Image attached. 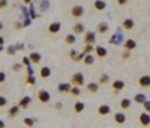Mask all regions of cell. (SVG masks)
Instances as JSON below:
<instances>
[{
	"instance_id": "cell-1",
	"label": "cell",
	"mask_w": 150,
	"mask_h": 128,
	"mask_svg": "<svg viewBox=\"0 0 150 128\" xmlns=\"http://www.w3.org/2000/svg\"><path fill=\"white\" fill-rule=\"evenodd\" d=\"M72 83L75 84V86H81V84L84 83V77H83V74H81V72L74 74V75H72Z\"/></svg>"
},
{
	"instance_id": "cell-2",
	"label": "cell",
	"mask_w": 150,
	"mask_h": 128,
	"mask_svg": "<svg viewBox=\"0 0 150 128\" xmlns=\"http://www.w3.org/2000/svg\"><path fill=\"white\" fill-rule=\"evenodd\" d=\"M38 99H39L41 102H48V101H50L48 92H47V90H39V92H38Z\"/></svg>"
},
{
	"instance_id": "cell-3",
	"label": "cell",
	"mask_w": 150,
	"mask_h": 128,
	"mask_svg": "<svg viewBox=\"0 0 150 128\" xmlns=\"http://www.w3.org/2000/svg\"><path fill=\"white\" fill-rule=\"evenodd\" d=\"M140 124L143 125V127H147L150 125V115L149 113H143L140 116Z\"/></svg>"
},
{
	"instance_id": "cell-4",
	"label": "cell",
	"mask_w": 150,
	"mask_h": 128,
	"mask_svg": "<svg viewBox=\"0 0 150 128\" xmlns=\"http://www.w3.org/2000/svg\"><path fill=\"white\" fill-rule=\"evenodd\" d=\"M71 14H72V17H81L84 14V9H83V6H74L72 8V11H71Z\"/></svg>"
},
{
	"instance_id": "cell-5",
	"label": "cell",
	"mask_w": 150,
	"mask_h": 128,
	"mask_svg": "<svg viewBox=\"0 0 150 128\" xmlns=\"http://www.w3.org/2000/svg\"><path fill=\"white\" fill-rule=\"evenodd\" d=\"M138 83H140L141 88H149V86H150V77H149V75H143V77L138 80Z\"/></svg>"
},
{
	"instance_id": "cell-6",
	"label": "cell",
	"mask_w": 150,
	"mask_h": 128,
	"mask_svg": "<svg viewBox=\"0 0 150 128\" xmlns=\"http://www.w3.org/2000/svg\"><path fill=\"white\" fill-rule=\"evenodd\" d=\"M18 113H20V106H14V107L9 109V112H8V116H9L11 119H14L15 116H18Z\"/></svg>"
},
{
	"instance_id": "cell-7",
	"label": "cell",
	"mask_w": 150,
	"mask_h": 128,
	"mask_svg": "<svg viewBox=\"0 0 150 128\" xmlns=\"http://www.w3.org/2000/svg\"><path fill=\"white\" fill-rule=\"evenodd\" d=\"M60 30V23H51L50 27H48V32L50 33H57Z\"/></svg>"
},
{
	"instance_id": "cell-8",
	"label": "cell",
	"mask_w": 150,
	"mask_h": 128,
	"mask_svg": "<svg viewBox=\"0 0 150 128\" xmlns=\"http://www.w3.org/2000/svg\"><path fill=\"white\" fill-rule=\"evenodd\" d=\"M123 88H125V83H123L122 80H116L113 83V89L114 90H122Z\"/></svg>"
},
{
	"instance_id": "cell-9",
	"label": "cell",
	"mask_w": 150,
	"mask_h": 128,
	"mask_svg": "<svg viewBox=\"0 0 150 128\" xmlns=\"http://www.w3.org/2000/svg\"><path fill=\"white\" fill-rule=\"evenodd\" d=\"M30 102H32V98L30 97H24L20 102H18V104H20V107H23V109H26V107H27L29 104H30Z\"/></svg>"
},
{
	"instance_id": "cell-10",
	"label": "cell",
	"mask_w": 150,
	"mask_h": 128,
	"mask_svg": "<svg viewBox=\"0 0 150 128\" xmlns=\"http://www.w3.org/2000/svg\"><path fill=\"white\" fill-rule=\"evenodd\" d=\"M114 121H116L117 124H123L126 121V116L123 113H117V115H114Z\"/></svg>"
},
{
	"instance_id": "cell-11",
	"label": "cell",
	"mask_w": 150,
	"mask_h": 128,
	"mask_svg": "<svg viewBox=\"0 0 150 128\" xmlns=\"http://www.w3.org/2000/svg\"><path fill=\"white\" fill-rule=\"evenodd\" d=\"M123 27H125L126 30H131L132 27H134V21H132L131 18H126L125 21H123Z\"/></svg>"
},
{
	"instance_id": "cell-12",
	"label": "cell",
	"mask_w": 150,
	"mask_h": 128,
	"mask_svg": "<svg viewBox=\"0 0 150 128\" xmlns=\"http://www.w3.org/2000/svg\"><path fill=\"white\" fill-rule=\"evenodd\" d=\"M98 112H99V115L105 116V115L110 113V107H108V106H101V107L98 109Z\"/></svg>"
},
{
	"instance_id": "cell-13",
	"label": "cell",
	"mask_w": 150,
	"mask_h": 128,
	"mask_svg": "<svg viewBox=\"0 0 150 128\" xmlns=\"http://www.w3.org/2000/svg\"><path fill=\"white\" fill-rule=\"evenodd\" d=\"M29 61H30V62H33V63H38V62L41 61V56H39L38 53H32V54H30V57H29Z\"/></svg>"
},
{
	"instance_id": "cell-14",
	"label": "cell",
	"mask_w": 150,
	"mask_h": 128,
	"mask_svg": "<svg viewBox=\"0 0 150 128\" xmlns=\"http://www.w3.org/2000/svg\"><path fill=\"white\" fill-rule=\"evenodd\" d=\"M107 30H108V24L107 23H101L98 26V32L99 33H107Z\"/></svg>"
},
{
	"instance_id": "cell-15",
	"label": "cell",
	"mask_w": 150,
	"mask_h": 128,
	"mask_svg": "<svg viewBox=\"0 0 150 128\" xmlns=\"http://www.w3.org/2000/svg\"><path fill=\"white\" fill-rule=\"evenodd\" d=\"M135 41L134 39H128L126 42H125V48H128V50H132V48H135Z\"/></svg>"
},
{
	"instance_id": "cell-16",
	"label": "cell",
	"mask_w": 150,
	"mask_h": 128,
	"mask_svg": "<svg viewBox=\"0 0 150 128\" xmlns=\"http://www.w3.org/2000/svg\"><path fill=\"white\" fill-rule=\"evenodd\" d=\"M84 41L87 42V44H92V42H95V33H87L86 35V38H84Z\"/></svg>"
},
{
	"instance_id": "cell-17",
	"label": "cell",
	"mask_w": 150,
	"mask_h": 128,
	"mask_svg": "<svg viewBox=\"0 0 150 128\" xmlns=\"http://www.w3.org/2000/svg\"><path fill=\"white\" fill-rule=\"evenodd\" d=\"M74 110H75L77 113L83 112V110H84V104H83V102H75V104H74Z\"/></svg>"
},
{
	"instance_id": "cell-18",
	"label": "cell",
	"mask_w": 150,
	"mask_h": 128,
	"mask_svg": "<svg viewBox=\"0 0 150 128\" xmlns=\"http://www.w3.org/2000/svg\"><path fill=\"white\" fill-rule=\"evenodd\" d=\"M87 89H89L92 93H96V92H98V84H96V83H89V84H87Z\"/></svg>"
},
{
	"instance_id": "cell-19",
	"label": "cell",
	"mask_w": 150,
	"mask_h": 128,
	"mask_svg": "<svg viewBox=\"0 0 150 128\" xmlns=\"http://www.w3.org/2000/svg\"><path fill=\"white\" fill-rule=\"evenodd\" d=\"M96 53H98V56L102 59V57H105V56H107V50H105V48H102V47H98V48H96Z\"/></svg>"
},
{
	"instance_id": "cell-20",
	"label": "cell",
	"mask_w": 150,
	"mask_h": 128,
	"mask_svg": "<svg viewBox=\"0 0 150 128\" xmlns=\"http://www.w3.org/2000/svg\"><path fill=\"white\" fill-rule=\"evenodd\" d=\"M120 107H122V109H129V107H131V101H129L128 98L122 99V101H120Z\"/></svg>"
},
{
	"instance_id": "cell-21",
	"label": "cell",
	"mask_w": 150,
	"mask_h": 128,
	"mask_svg": "<svg viewBox=\"0 0 150 128\" xmlns=\"http://www.w3.org/2000/svg\"><path fill=\"white\" fill-rule=\"evenodd\" d=\"M95 8L98 11H102V9H105V3L101 2V0H96V2H95Z\"/></svg>"
},
{
	"instance_id": "cell-22",
	"label": "cell",
	"mask_w": 150,
	"mask_h": 128,
	"mask_svg": "<svg viewBox=\"0 0 150 128\" xmlns=\"http://www.w3.org/2000/svg\"><path fill=\"white\" fill-rule=\"evenodd\" d=\"M74 32H75V33H83V32H84L83 24H75V26H74Z\"/></svg>"
},
{
	"instance_id": "cell-23",
	"label": "cell",
	"mask_w": 150,
	"mask_h": 128,
	"mask_svg": "<svg viewBox=\"0 0 150 128\" xmlns=\"http://www.w3.org/2000/svg\"><path fill=\"white\" fill-rule=\"evenodd\" d=\"M50 74H51V71H50V68H42V70H41V75L42 77H50Z\"/></svg>"
},
{
	"instance_id": "cell-24",
	"label": "cell",
	"mask_w": 150,
	"mask_h": 128,
	"mask_svg": "<svg viewBox=\"0 0 150 128\" xmlns=\"http://www.w3.org/2000/svg\"><path fill=\"white\" fill-rule=\"evenodd\" d=\"M65 41H66V44H74V42H75V36L74 35H68L65 38Z\"/></svg>"
},
{
	"instance_id": "cell-25",
	"label": "cell",
	"mask_w": 150,
	"mask_h": 128,
	"mask_svg": "<svg viewBox=\"0 0 150 128\" xmlns=\"http://www.w3.org/2000/svg\"><path fill=\"white\" fill-rule=\"evenodd\" d=\"M84 62H86V65H92L95 62V59H93V56H86L84 57Z\"/></svg>"
},
{
	"instance_id": "cell-26",
	"label": "cell",
	"mask_w": 150,
	"mask_h": 128,
	"mask_svg": "<svg viewBox=\"0 0 150 128\" xmlns=\"http://www.w3.org/2000/svg\"><path fill=\"white\" fill-rule=\"evenodd\" d=\"M59 89H60L62 92H68V90H71V86H69V84H60Z\"/></svg>"
},
{
	"instance_id": "cell-27",
	"label": "cell",
	"mask_w": 150,
	"mask_h": 128,
	"mask_svg": "<svg viewBox=\"0 0 150 128\" xmlns=\"http://www.w3.org/2000/svg\"><path fill=\"white\" fill-rule=\"evenodd\" d=\"M71 93H72V95L74 97H77V95H80V88H72V89H71Z\"/></svg>"
},
{
	"instance_id": "cell-28",
	"label": "cell",
	"mask_w": 150,
	"mask_h": 128,
	"mask_svg": "<svg viewBox=\"0 0 150 128\" xmlns=\"http://www.w3.org/2000/svg\"><path fill=\"white\" fill-rule=\"evenodd\" d=\"M8 104V99L5 97H0V107H5Z\"/></svg>"
},
{
	"instance_id": "cell-29",
	"label": "cell",
	"mask_w": 150,
	"mask_h": 128,
	"mask_svg": "<svg viewBox=\"0 0 150 128\" xmlns=\"http://www.w3.org/2000/svg\"><path fill=\"white\" fill-rule=\"evenodd\" d=\"M135 101H137V102H144V101H146V99H144V95H137V97H135Z\"/></svg>"
},
{
	"instance_id": "cell-30",
	"label": "cell",
	"mask_w": 150,
	"mask_h": 128,
	"mask_svg": "<svg viewBox=\"0 0 150 128\" xmlns=\"http://www.w3.org/2000/svg\"><path fill=\"white\" fill-rule=\"evenodd\" d=\"M6 5H8V0H0V9L6 8Z\"/></svg>"
},
{
	"instance_id": "cell-31",
	"label": "cell",
	"mask_w": 150,
	"mask_h": 128,
	"mask_svg": "<svg viewBox=\"0 0 150 128\" xmlns=\"http://www.w3.org/2000/svg\"><path fill=\"white\" fill-rule=\"evenodd\" d=\"M6 80V74L5 72H2V71H0V83H3Z\"/></svg>"
},
{
	"instance_id": "cell-32",
	"label": "cell",
	"mask_w": 150,
	"mask_h": 128,
	"mask_svg": "<svg viewBox=\"0 0 150 128\" xmlns=\"http://www.w3.org/2000/svg\"><path fill=\"white\" fill-rule=\"evenodd\" d=\"M144 109L146 112H150V101H144Z\"/></svg>"
},
{
	"instance_id": "cell-33",
	"label": "cell",
	"mask_w": 150,
	"mask_h": 128,
	"mask_svg": "<svg viewBox=\"0 0 150 128\" xmlns=\"http://www.w3.org/2000/svg\"><path fill=\"white\" fill-rule=\"evenodd\" d=\"M24 124L29 125V127H32V125H33V121H32V119H24Z\"/></svg>"
},
{
	"instance_id": "cell-34",
	"label": "cell",
	"mask_w": 150,
	"mask_h": 128,
	"mask_svg": "<svg viewBox=\"0 0 150 128\" xmlns=\"http://www.w3.org/2000/svg\"><path fill=\"white\" fill-rule=\"evenodd\" d=\"M107 81H108V77L107 75H102L101 77V83H107Z\"/></svg>"
},
{
	"instance_id": "cell-35",
	"label": "cell",
	"mask_w": 150,
	"mask_h": 128,
	"mask_svg": "<svg viewBox=\"0 0 150 128\" xmlns=\"http://www.w3.org/2000/svg\"><path fill=\"white\" fill-rule=\"evenodd\" d=\"M27 83H30V84H33V83H35V79H33L32 75H29V77H27Z\"/></svg>"
},
{
	"instance_id": "cell-36",
	"label": "cell",
	"mask_w": 150,
	"mask_h": 128,
	"mask_svg": "<svg viewBox=\"0 0 150 128\" xmlns=\"http://www.w3.org/2000/svg\"><path fill=\"white\" fill-rule=\"evenodd\" d=\"M117 3H119V5H126L128 0H117Z\"/></svg>"
},
{
	"instance_id": "cell-37",
	"label": "cell",
	"mask_w": 150,
	"mask_h": 128,
	"mask_svg": "<svg viewBox=\"0 0 150 128\" xmlns=\"http://www.w3.org/2000/svg\"><path fill=\"white\" fill-rule=\"evenodd\" d=\"M89 51H92V45H90V44L86 47V53H89Z\"/></svg>"
},
{
	"instance_id": "cell-38",
	"label": "cell",
	"mask_w": 150,
	"mask_h": 128,
	"mask_svg": "<svg viewBox=\"0 0 150 128\" xmlns=\"http://www.w3.org/2000/svg\"><path fill=\"white\" fill-rule=\"evenodd\" d=\"M23 62H24L26 65H29V62H30V61H29V57H24V61H23Z\"/></svg>"
},
{
	"instance_id": "cell-39",
	"label": "cell",
	"mask_w": 150,
	"mask_h": 128,
	"mask_svg": "<svg viewBox=\"0 0 150 128\" xmlns=\"http://www.w3.org/2000/svg\"><path fill=\"white\" fill-rule=\"evenodd\" d=\"M5 44V39H3V36H0V45H3Z\"/></svg>"
},
{
	"instance_id": "cell-40",
	"label": "cell",
	"mask_w": 150,
	"mask_h": 128,
	"mask_svg": "<svg viewBox=\"0 0 150 128\" xmlns=\"http://www.w3.org/2000/svg\"><path fill=\"white\" fill-rule=\"evenodd\" d=\"M20 68H21V65H14V70H15V71L20 70Z\"/></svg>"
},
{
	"instance_id": "cell-41",
	"label": "cell",
	"mask_w": 150,
	"mask_h": 128,
	"mask_svg": "<svg viewBox=\"0 0 150 128\" xmlns=\"http://www.w3.org/2000/svg\"><path fill=\"white\" fill-rule=\"evenodd\" d=\"M0 128H5V122L2 121V119H0Z\"/></svg>"
},
{
	"instance_id": "cell-42",
	"label": "cell",
	"mask_w": 150,
	"mask_h": 128,
	"mask_svg": "<svg viewBox=\"0 0 150 128\" xmlns=\"http://www.w3.org/2000/svg\"><path fill=\"white\" fill-rule=\"evenodd\" d=\"M2 29H3V24H2V23H0V30H2Z\"/></svg>"
},
{
	"instance_id": "cell-43",
	"label": "cell",
	"mask_w": 150,
	"mask_h": 128,
	"mask_svg": "<svg viewBox=\"0 0 150 128\" xmlns=\"http://www.w3.org/2000/svg\"><path fill=\"white\" fill-rule=\"evenodd\" d=\"M24 2H26V3H29V2H30V0H24Z\"/></svg>"
},
{
	"instance_id": "cell-44",
	"label": "cell",
	"mask_w": 150,
	"mask_h": 128,
	"mask_svg": "<svg viewBox=\"0 0 150 128\" xmlns=\"http://www.w3.org/2000/svg\"><path fill=\"white\" fill-rule=\"evenodd\" d=\"M0 51H2V45H0Z\"/></svg>"
}]
</instances>
